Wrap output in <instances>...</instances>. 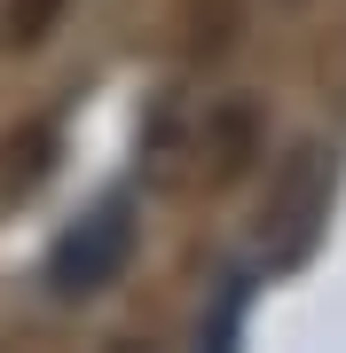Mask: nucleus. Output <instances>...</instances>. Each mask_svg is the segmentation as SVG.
I'll return each instance as SVG.
<instances>
[{"label":"nucleus","instance_id":"nucleus-1","mask_svg":"<svg viewBox=\"0 0 346 353\" xmlns=\"http://www.w3.org/2000/svg\"><path fill=\"white\" fill-rule=\"evenodd\" d=\"M252 134H260V110L252 102H229V94L197 102V110H173L150 134V173L181 181V189H229L252 165Z\"/></svg>","mask_w":346,"mask_h":353},{"label":"nucleus","instance_id":"nucleus-2","mask_svg":"<svg viewBox=\"0 0 346 353\" xmlns=\"http://www.w3.org/2000/svg\"><path fill=\"white\" fill-rule=\"evenodd\" d=\"M126 252H134V212H126V204H95V212L55 243L48 283L64 290V299H87V290H103L118 267H126Z\"/></svg>","mask_w":346,"mask_h":353},{"label":"nucleus","instance_id":"nucleus-3","mask_svg":"<svg viewBox=\"0 0 346 353\" xmlns=\"http://www.w3.org/2000/svg\"><path fill=\"white\" fill-rule=\"evenodd\" d=\"M323 189H331V157H323V150H299L291 165H283V189H276V212H268V243L283 259H291V220H299V236H315Z\"/></svg>","mask_w":346,"mask_h":353},{"label":"nucleus","instance_id":"nucleus-4","mask_svg":"<svg viewBox=\"0 0 346 353\" xmlns=\"http://www.w3.org/2000/svg\"><path fill=\"white\" fill-rule=\"evenodd\" d=\"M64 8H71V0H8V24H0V39H8V48H39V39L64 24Z\"/></svg>","mask_w":346,"mask_h":353}]
</instances>
